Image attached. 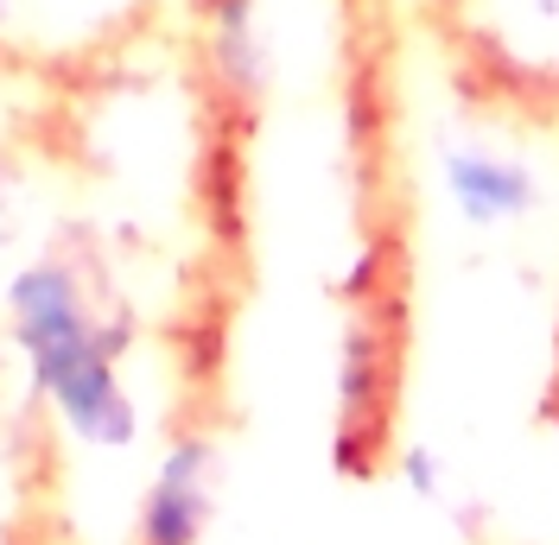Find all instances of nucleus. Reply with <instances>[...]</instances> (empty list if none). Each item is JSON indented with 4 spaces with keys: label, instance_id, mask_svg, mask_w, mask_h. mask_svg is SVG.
I'll use <instances>...</instances> for the list:
<instances>
[{
    "label": "nucleus",
    "instance_id": "obj_1",
    "mask_svg": "<svg viewBox=\"0 0 559 545\" xmlns=\"http://www.w3.org/2000/svg\"><path fill=\"white\" fill-rule=\"evenodd\" d=\"M388 482L457 545H559V134L414 51V229Z\"/></svg>",
    "mask_w": 559,
    "mask_h": 545
},
{
    "label": "nucleus",
    "instance_id": "obj_2",
    "mask_svg": "<svg viewBox=\"0 0 559 545\" xmlns=\"http://www.w3.org/2000/svg\"><path fill=\"white\" fill-rule=\"evenodd\" d=\"M401 20L464 108L559 134V0H401Z\"/></svg>",
    "mask_w": 559,
    "mask_h": 545
}]
</instances>
